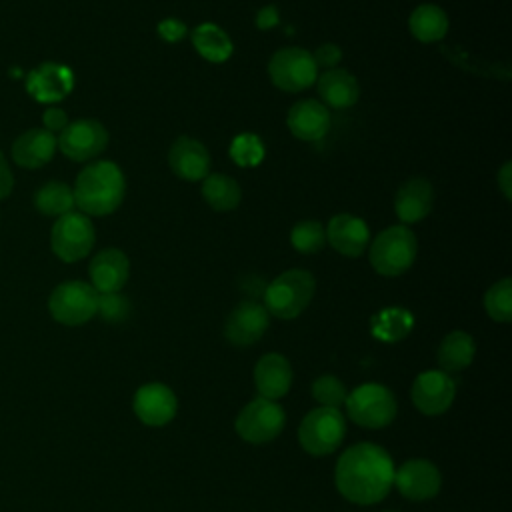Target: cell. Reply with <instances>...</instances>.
<instances>
[{
  "mask_svg": "<svg viewBox=\"0 0 512 512\" xmlns=\"http://www.w3.org/2000/svg\"><path fill=\"white\" fill-rule=\"evenodd\" d=\"M394 472V462L382 446L360 442L340 454L334 480L346 500L366 506L380 502L390 492Z\"/></svg>",
  "mask_w": 512,
  "mask_h": 512,
  "instance_id": "6da1fadb",
  "label": "cell"
},
{
  "mask_svg": "<svg viewBox=\"0 0 512 512\" xmlns=\"http://www.w3.org/2000/svg\"><path fill=\"white\" fill-rule=\"evenodd\" d=\"M74 204L86 216H108L124 200L126 180L116 162L96 160L80 170L74 182Z\"/></svg>",
  "mask_w": 512,
  "mask_h": 512,
  "instance_id": "7a4b0ae2",
  "label": "cell"
},
{
  "mask_svg": "<svg viewBox=\"0 0 512 512\" xmlns=\"http://www.w3.org/2000/svg\"><path fill=\"white\" fill-rule=\"evenodd\" d=\"M316 290V280L308 270L302 268H292L282 274H278L272 282L266 284L264 290V308L268 314L282 318V320H292L300 316Z\"/></svg>",
  "mask_w": 512,
  "mask_h": 512,
  "instance_id": "3957f363",
  "label": "cell"
},
{
  "mask_svg": "<svg viewBox=\"0 0 512 512\" xmlns=\"http://www.w3.org/2000/svg\"><path fill=\"white\" fill-rule=\"evenodd\" d=\"M418 240L416 234L404 226L394 224L378 232V236L368 246V258L372 268L380 276H400L416 260Z\"/></svg>",
  "mask_w": 512,
  "mask_h": 512,
  "instance_id": "277c9868",
  "label": "cell"
},
{
  "mask_svg": "<svg viewBox=\"0 0 512 512\" xmlns=\"http://www.w3.org/2000/svg\"><path fill=\"white\" fill-rule=\"evenodd\" d=\"M346 434V420L338 408L318 406L310 410L298 426V442L312 456L334 452Z\"/></svg>",
  "mask_w": 512,
  "mask_h": 512,
  "instance_id": "5b68a950",
  "label": "cell"
},
{
  "mask_svg": "<svg viewBox=\"0 0 512 512\" xmlns=\"http://www.w3.org/2000/svg\"><path fill=\"white\" fill-rule=\"evenodd\" d=\"M344 404L350 420L364 428H384L396 416L394 394L376 382H368L352 390Z\"/></svg>",
  "mask_w": 512,
  "mask_h": 512,
  "instance_id": "8992f818",
  "label": "cell"
},
{
  "mask_svg": "<svg viewBox=\"0 0 512 512\" xmlns=\"http://www.w3.org/2000/svg\"><path fill=\"white\" fill-rule=\"evenodd\" d=\"M268 76L282 92H302L316 84L318 66L312 52L298 46H286L272 54L268 62Z\"/></svg>",
  "mask_w": 512,
  "mask_h": 512,
  "instance_id": "52a82bcc",
  "label": "cell"
},
{
  "mask_svg": "<svg viewBox=\"0 0 512 512\" xmlns=\"http://www.w3.org/2000/svg\"><path fill=\"white\" fill-rule=\"evenodd\" d=\"M48 310L52 318L64 326L86 324L98 310V292L92 284L82 280L62 282L52 290Z\"/></svg>",
  "mask_w": 512,
  "mask_h": 512,
  "instance_id": "ba28073f",
  "label": "cell"
},
{
  "mask_svg": "<svg viewBox=\"0 0 512 512\" xmlns=\"http://www.w3.org/2000/svg\"><path fill=\"white\" fill-rule=\"evenodd\" d=\"M96 242L92 220L82 212H68L58 216L52 224L50 246L62 262H78L90 254Z\"/></svg>",
  "mask_w": 512,
  "mask_h": 512,
  "instance_id": "9c48e42d",
  "label": "cell"
},
{
  "mask_svg": "<svg viewBox=\"0 0 512 512\" xmlns=\"http://www.w3.org/2000/svg\"><path fill=\"white\" fill-rule=\"evenodd\" d=\"M238 436L250 444H266L284 428V410L274 400L254 398L236 416Z\"/></svg>",
  "mask_w": 512,
  "mask_h": 512,
  "instance_id": "30bf717a",
  "label": "cell"
},
{
  "mask_svg": "<svg viewBox=\"0 0 512 512\" xmlns=\"http://www.w3.org/2000/svg\"><path fill=\"white\" fill-rule=\"evenodd\" d=\"M108 130L96 118H78L68 122V126L58 134V150L74 160L86 162L100 156L108 146Z\"/></svg>",
  "mask_w": 512,
  "mask_h": 512,
  "instance_id": "8fae6325",
  "label": "cell"
},
{
  "mask_svg": "<svg viewBox=\"0 0 512 512\" xmlns=\"http://www.w3.org/2000/svg\"><path fill=\"white\" fill-rule=\"evenodd\" d=\"M456 396L454 380L448 372L428 370L416 376L412 384V402L426 416H438L446 412Z\"/></svg>",
  "mask_w": 512,
  "mask_h": 512,
  "instance_id": "7c38bea8",
  "label": "cell"
},
{
  "mask_svg": "<svg viewBox=\"0 0 512 512\" xmlns=\"http://www.w3.org/2000/svg\"><path fill=\"white\" fill-rule=\"evenodd\" d=\"M74 88V74L58 62H42L26 76L28 94L40 104H56Z\"/></svg>",
  "mask_w": 512,
  "mask_h": 512,
  "instance_id": "4fadbf2b",
  "label": "cell"
},
{
  "mask_svg": "<svg viewBox=\"0 0 512 512\" xmlns=\"http://www.w3.org/2000/svg\"><path fill=\"white\" fill-rule=\"evenodd\" d=\"M270 322V314L264 304L256 300L240 302L226 318L224 336L234 346H250L262 338Z\"/></svg>",
  "mask_w": 512,
  "mask_h": 512,
  "instance_id": "5bb4252c",
  "label": "cell"
},
{
  "mask_svg": "<svg viewBox=\"0 0 512 512\" xmlns=\"http://www.w3.org/2000/svg\"><path fill=\"white\" fill-rule=\"evenodd\" d=\"M210 162L208 148L192 136H178L168 150L170 170L186 182L204 180L210 174Z\"/></svg>",
  "mask_w": 512,
  "mask_h": 512,
  "instance_id": "9a60e30c",
  "label": "cell"
},
{
  "mask_svg": "<svg viewBox=\"0 0 512 512\" xmlns=\"http://www.w3.org/2000/svg\"><path fill=\"white\" fill-rule=\"evenodd\" d=\"M394 484L408 500H428L438 494L442 478L430 460L412 458L394 472Z\"/></svg>",
  "mask_w": 512,
  "mask_h": 512,
  "instance_id": "2e32d148",
  "label": "cell"
},
{
  "mask_svg": "<svg viewBox=\"0 0 512 512\" xmlns=\"http://www.w3.org/2000/svg\"><path fill=\"white\" fill-rule=\"evenodd\" d=\"M178 410L176 394L160 382H148L134 394V412L146 426L168 424Z\"/></svg>",
  "mask_w": 512,
  "mask_h": 512,
  "instance_id": "e0dca14e",
  "label": "cell"
},
{
  "mask_svg": "<svg viewBox=\"0 0 512 512\" xmlns=\"http://www.w3.org/2000/svg\"><path fill=\"white\" fill-rule=\"evenodd\" d=\"M324 230H326V242L342 256L356 258L368 248L370 228L360 216H354L348 212L336 214L328 220V226Z\"/></svg>",
  "mask_w": 512,
  "mask_h": 512,
  "instance_id": "ac0fdd59",
  "label": "cell"
},
{
  "mask_svg": "<svg viewBox=\"0 0 512 512\" xmlns=\"http://www.w3.org/2000/svg\"><path fill=\"white\" fill-rule=\"evenodd\" d=\"M330 124V110L314 98H306L292 104L286 116V126L292 132V136L304 142L322 140L328 134Z\"/></svg>",
  "mask_w": 512,
  "mask_h": 512,
  "instance_id": "d6986e66",
  "label": "cell"
},
{
  "mask_svg": "<svg viewBox=\"0 0 512 512\" xmlns=\"http://www.w3.org/2000/svg\"><path fill=\"white\" fill-rule=\"evenodd\" d=\"M88 274L98 294L120 292L130 276V260L120 248H104L90 260Z\"/></svg>",
  "mask_w": 512,
  "mask_h": 512,
  "instance_id": "ffe728a7",
  "label": "cell"
},
{
  "mask_svg": "<svg viewBox=\"0 0 512 512\" xmlns=\"http://www.w3.org/2000/svg\"><path fill=\"white\" fill-rule=\"evenodd\" d=\"M434 206V188L430 180L422 176L408 178L394 196V212L398 220L406 224H416L424 220Z\"/></svg>",
  "mask_w": 512,
  "mask_h": 512,
  "instance_id": "44dd1931",
  "label": "cell"
},
{
  "mask_svg": "<svg viewBox=\"0 0 512 512\" xmlns=\"http://www.w3.org/2000/svg\"><path fill=\"white\" fill-rule=\"evenodd\" d=\"M254 384L260 398H266V400L282 398L292 384L290 362L276 352L264 354L254 366Z\"/></svg>",
  "mask_w": 512,
  "mask_h": 512,
  "instance_id": "7402d4cb",
  "label": "cell"
},
{
  "mask_svg": "<svg viewBox=\"0 0 512 512\" xmlns=\"http://www.w3.org/2000/svg\"><path fill=\"white\" fill-rule=\"evenodd\" d=\"M56 148V136L52 132L44 128H30L14 140L12 158L18 166L36 170L52 160Z\"/></svg>",
  "mask_w": 512,
  "mask_h": 512,
  "instance_id": "603a6c76",
  "label": "cell"
},
{
  "mask_svg": "<svg viewBox=\"0 0 512 512\" xmlns=\"http://www.w3.org/2000/svg\"><path fill=\"white\" fill-rule=\"evenodd\" d=\"M316 90L320 94L322 104L326 108L330 106L336 110L354 106L360 96L358 80L348 70H342V68H330L322 72L316 78Z\"/></svg>",
  "mask_w": 512,
  "mask_h": 512,
  "instance_id": "cb8c5ba5",
  "label": "cell"
},
{
  "mask_svg": "<svg viewBox=\"0 0 512 512\" xmlns=\"http://www.w3.org/2000/svg\"><path fill=\"white\" fill-rule=\"evenodd\" d=\"M192 46L204 60L212 64L226 62L234 52L228 32L214 22H202L192 30Z\"/></svg>",
  "mask_w": 512,
  "mask_h": 512,
  "instance_id": "d4e9b609",
  "label": "cell"
},
{
  "mask_svg": "<svg viewBox=\"0 0 512 512\" xmlns=\"http://www.w3.org/2000/svg\"><path fill=\"white\" fill-rule=\"evenodd\" d=\"M448 26H450L448 14L436 4L416 6L408 18L410 34L422 44H432L442 40L448 32Z\"/></svg>",
  "mask_w": 512,
  "mask_h": 512,
  "instance_id": "484cf974",
  "label": "cell"
},
{
  "mask_svg": "<svg viewBox=\"0 0 512 512\" xmlns=\"http://www.w3.org/2000/svg\"><path fill=\"white\" fill-rule=\"evenodd\" d=\"M474 352H476V346L472 336L468 332L454 330L446 334L440 342L438 364L442 372H460L470 366V362L474 360Z\"/></svg>",
  "mask_w": 512,
  "mask_h": 512,
  "instance_id": "4316f807",
  "label": "cell"
},
{
  "mask_svg": "<svg viewBox=\"0 0 512 512\" xmlns=\"http://www.w3.org/2000/svg\"><path fill=\"white\" fill-rule=\"evenodd\" d=\"M202 198L204 202L218 210V212H228V210H234L240 200H242V190H240V184L228 176V174H220V172H214V174H208L204 180H202Z\"/></svg>",
  "mask_w": 512,
  "mask_h": 512,
  "instance_id": "83f0119b",
  "label": "cell"
},
{
  "mask_svg": "<svg viewBox=\"0 0 512 512\" xmlns=\"http://www.w3.org/2000/svg\"><path fill=\"white\" fill-rule=\"evenodd\" d=\"M34 206L44 216H64L72 212L74 204V192L66 182L50 180L44 186H40L34 194Z\"/></svg>",
  "mask_w": 512,
  "mask_h": 512,
  "instance_id": "f1b7e54d",
  "label": "cell"
},
{
  "mask_svg": "<svg viewBox=\"0 0 512 512\" xmlns=\"http://www.w3.org/2000/svg\"><path fill=\"white\" fill-rule=\"evenodd\" d=\"M412 328V314L406 308H384L372 318V334L386 342L402 340Z\"/></svg>",
  "mask_w": 512,
  "mask_h": 512,
  "instance_id": "f546056e",
  "label": "cell"
},
{
  "mask_svg": "<svg viewBox=\"0 0 512 512\" xmlns=\"http://www.w3.org/2000/svg\"><path fill=\"white\" fill-rule=\"evenodd\" d=\"M230 158L240 168H254L264 160L266 148L258 134L254 132H240L230 142Z\"/></svg>",
  "mask_w": 512,
  "mask_h": 512,
  "instance_id": "4dcf8cb0",
  "label": "cell"
},
{
  "mask_svg": "<svg viewBox=\"0 0 512 512\" xmlns=\"http://www.w3.org/2000/svg\"><path fill=\"white\" fill-rule=\"evenodd\" d=\"M290 242L300 254H316L326 244V230L318 220H300L290 232Z\"/></svg>",
  "mask_w": 512,
  "mask_h": 512,
  "instance_id": "1f68e13d",
  "label": "cell"
},
{
  "mask_svg": "<svg viewBox=\"0 0 512 512\" xmlns=\"http://www.w3.org/2000/svg\"><path fill=\"white\" fill-rule=\"evenodd\" d=\"M484 308L492 320L510 322L512 318V280L510 278H502L486 290Z\"/></svg>",
  "mask_w": 512,
  "mask_h": 512,
  "instance_id": "d6a6232c",
  "label": "cell"
},
{
  "mask_svg": "<svg viewBox=\"0 0 512 512\" xmlns=\"http://www.w3.org/2000/svg\"><path fill=\"white\" fill-rule=\"evenodd\" d=\"M312 396L320 406L338 408L344 404L348 392H346V386L336 376L326 374L312 382Z\"/></svg>",
  "mask_w": 512,
  "mask_h": 512,
  "instance_id": "836d02e7",
  "label": "cell"
},
{
  "mask_svg": "<svg viewBox=\"0 0 512 512\" xmlns=\"http://www.w3.org/2000/svg\"><path fill=\"white\" fill-rule=\"evenodd\" d=\"M130 310H132V304L124 294L120 292L98 294L96 314H100L106 322H124L130 316Z\"/></svg>",
  "mask_w": 512,
  "mask_h": 512,
  "instance_id": "e575fe53",
  "label": "cell"
},
{
  "mask_svg": "<svg viewBox=\"0 0 512 512\" xmlns=\"http://www.w3.org/2000/svg\"><path fill=\"white\" fill-rule=\"evenodd\" d=\"M156 32L162 40L174 44V42H180L188 34V26L180 18H164L158 22Z\"/></svg>",
  "mask_w": 512,
  "mask_h": 512,
  "instance_id": "d590c367",
  "label": "cell"
},
{
  "mask_svg": "<svg viewBox=\"0 0 512 512\" xmlns=\"http://www.w3.org/2000/svg\"><path fill=\"white\" fill-rule=\"evenodd\" d=\"M312 58H314L316 66H324L326 70H330V68H336V64L342 60V50H340V46L326 42V44H320L312 52Z\"/></svg>",
  "mask_w": 512,
  "mask_h": 512,
  "instance_id": "8d00e7d4",
  "label": "cell"
},
{
  "mask_svg": "<svg viewBox=\"0 0 512 512\" xmlns=\"http://www.w3.org/2000/svg\"><path fill=\"white\" fill-rule=\"evenodd\" d=\"M42 122H44V130L54 134V132H62L68 126V116H66V112L62 108L50 106V108L44 110Z\"/></svg>",
  "mask_w": 512,
  "mask_h": 512,
  "instance_id": "74e56055",
  "label": "cell"
},
{
  "mask_svg": "<svg viewBox=\"0 0 512 512\" xmlns=\"http://www.w3.org/2000/svg\"><path fill=\"white\" fill-rule=\"evenodd\" d=\"M256 22V28L260 30H270V28H276L278 22H280V14H278V8L274 4H268V6H262L254 18Z\"/></svg>",
  "mask_w": 512,
  "mask_h": 512,
  "instance_id": "f35d334b",
  "label": "cell"
},
{
  "mask_svg": "<svg viewBox=\"0 0 512 512\" xmlns=\"http://www.w3.org/2000/svg\"><path fill=\"white\" fill-rule=\"evenodd\" d=\"M12 188H14V174L8 166V160H6L4 152L0 150V200L10 196Z\"/></svg>",
  "mask_w": 512,
  "mask_h": 512,
  "instance_id": "ab89813d",
  "label": "cell"
},
{
  "mask_svg": "<svg viewBox=\"0 0 512 512\" xmlns=\"http://www.w3.org/2000/svg\"><path fill=\"white\" fill-rule=\"evenodd\" d=\"M496 182H498V188L504 194V198L510 200L512 198V162L502 164L500 172L496 174Z\"/></svg>",
  "mask_w": 512,
  "mask_h": 512,
  "instance_id": "60d3db41",
  "label": "cell"
},
{
  "mask_svg": "<svg viewBox=\"0 0 512 512\" xmlns=\"http://www.w3.org/2000/svg\"><path fill=\"white\" fill-rule=\"evenodd\" d=\"M240 286H242V290H246L250 296L264 294V290H266V282H264L260 276H256V274H250V276L242 278Z\"/></svg>",
  "mask_w": 512,
  "mask_h": 512,
  "instance_id": "b9f144b4",
  "label": "cell"
},
{
  "mask_svg": "<svg viewBox=\"0 0 512 512\" xmlns=\"http://www.w3.org/2000/svg\"><path fill=\"white\" fill-rule=\"evenodd\" d=\"M386 512H394V510H386Z\"/></svg>",
  "mask_w": 512,
  "mask_h": 512,
  "instance_id": "7bdbcfd3",
  "label": "cell"
}]
</instances>
